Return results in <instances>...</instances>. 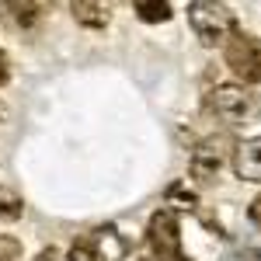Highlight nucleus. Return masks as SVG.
Wrapping results in <instances>:
<instances>
[{
  "label": "nucleus",
  "mask_w": 261,
  "mask_h": 261,
  "mask_svg": "<svg viewBox=\"0 0 261 261\" xmlns=\"http://www.w3.org/2000/svg\"><path fill=\"white\" fill-rule=\"evenodd\" d=\"M140 261H161V258H157V254H153V251H150V254H143Z\"/></svg>",
  "instance_id": "a211bd4d"
},
{
  "label": "nucleus",
  "mask_w": 261,
  "mask_h": 261,
  "mask_svg": "<svg viewBox=\"0 0 261 261\" xmlns=\"http://www.w3.org/2000/svg\"><path fill=\"white\" fill-rule=\"evenodd\" d=\"M178 261H192V258H188V254H181V258H178Z\"/></svg>",
  "instance_id": "6ab92c4d"
},
{
  "label": "nucleus",
  "mask_w": 261,
  "mask_h": 261,
  "mask_svg": "<svg viewBox=\"0 0 261 261\" xmlns=\"http://www.w3.org/2000/svg\"><path fill=\"white\" fill-rule=\"evenodd\" d=\"M223 146H230V143L216 140V136H209V140H202L192 146V157H188V174L199 181V185H209V181L220 174V167L226 157H233V150H223Z\"/></svg>",
  "instance_id": "39448f33"
},
{
  "label": "nucleus",
  "mask_w": 261,
  "mask_h": 261,
  "mask_svg": "<svg viewBox=\"0 0 261 261\" xmlns=\"http://www.w3.org/2000/svg\"><path fill=\"white\" fill-rule=\"evenodd\" d=\"M35 261H60V251H56V247H42Z\"/></svg>",
  "instance_id": "f3484780"
},
{
  "label": "nucleus",
  "mask_w": 261,
  "mask_h": 261,
  "mask_svg": "<svg viewBox=\"0 0 261 261\" xmlns=\"http://www.w3.org/2000/svg\"><path fill=\"white\" fill-rule=\"evenodd\" d=\"M230 167L241 181H251V185H261V136H247L233 146V157H230Z\"/></svg>",
  "instance_id": "0eeeda50"
},
{
  "label": "nucleus",
  "mask_w": 261,
  "mask_h": 261,
  "mask_svg": "<svg viewBox=\"0 0 261 261\" xmlns=\"http://www.w3.org/2000/svg\"><path fill=\"white\" fill-rule=\"evenodd\" d=\"M91 241H94V251H98L101 261H125V254H129V241L122 237L112 223L108 226H98L91 233Z\"/></svg>",
  "instance_id": "1a4fd4ad"
},
{
  "label": "nucleus",
  "mask_w": 261,
  "mask_h": 261,
  "mask_svg": "<svg viewBox=\"0 0 261 261\" xmlns=\"http://www.w3.org/2000/svg\"><path fill=\"white\" fill-rule=\"evenodd\" d=\"M164 205L167 209H174V213H195L199 209V192L188 185V181H174V185H167V192H164Z\"/></svg>",
  "instance_id": "9d476101"
},
{
  "label": "nucleus",
  "mask_w": 261,
  "mask_h": 261,
  "mask_svg": "<svg viewBox=\"0 0 261 261\" xmlns=\"http://www.w3.org/2000/svg\"><path fill=\"white\" fill-rule=\"evenodd\" d=\"M42 14L45 11L35 0H0V21L18 35H32L42 24Z\"/></svg>",
  "instance_id": "423d86ee"
},
{
  "label": "nucleus",
  "mask_w": 261,
  "mask_h": 261,
  "mask_svg": "<svg viewBox=\"0 0 261 261\" xmlns=\"http://www.w3.org/2000/svg\"><path fill=\"white\" fill-rule=\"evenodd\" d=\"M188 28L205 49H223L226 42L241 32L237 14L223 0H188Z\"/></svg>",
  "instance_id": "f257e3e1"
},
{
  "label": "nucleus",
  "mask_w": 261,
  "mask_h": 261,
  "mask_svg": "<svg viewBox=\"0 0 261 261\" xmlns=\"http://www.w3.org/2000/svg\"><path fill=\"white\" fill-rule=\"evenodd\" d=\"M133 11L143 24H167L174 18V7L171 0H133Z\"/></svg>",
  "instance_id": "9b49d317"
},
{
  "label": "nucleus",
  "mask_w": 261,
  "mask_h": 261,
  "mask_svg": "<svg viewBox=\"0 0 261 261\" xmlns=\"http://www.w3.org/2000/svg\"><path fill=\"white\" fill-rule=\"evenodd\" d=\"M24 216V199H21L14 188L0 185V223H14Z\"/></svg>",
  "instance_id": "f8f14e48"
},
{
  "label": "nucleus",
  "mask_w": 261,
  "mask_h": 261,
  "mask_svg": "<svg viewBox=\"0 0 261 261\" xmlns=\"http://www.w3.org/2000/svg\"><path fill=\"white\" fill-rule=\"evenodd\" d=\"M205 108L226 125H241L258 115V98L251 94L247 84H216L205 94Z\"/></svg>",
  "instance_id": "f03ea898"
},
{
  "label": "nucleus",
  "mask_w": 261,
  "mask_h": 261,
  "mask_svg": "<svg viewBox=\"0 0 261 261\" xmlns=\"http://www.w3.org/2000/svg\"><path fill=\"white\" fill-rule=\"evenodd\" d=\"M112 11H115V0H70L73 21L84 24L87 32H105L112 24Z\"/></svg>",
  "instance_id": "6e6552de"
},
{
  "label": "nucleus",
  "mask_w": 261,
  "mask_h": 261,
  "mask_svg": "<svg viewBox=\"0 0 261 261\" xmlns=\"http://www.w3.org/2000/svg\"><path fill=\"white\" fill-rule=\"evenodd\" d=\"M0 261H24V244L14 233H0Z\"/></svg>",
  "instance_id": "ddd939ff"
},
{
  "label": "nucleus",
  "mask_w": 261,
  "mask_h": 261,
  "mask_svg": "<svg viewBox=\"0 0 261 261\" xmlns=\"http://www.w3.org/2000/svg\"><path fill=\"white\" fill-rule=\"evenodd\" d=\"M223 63L237 77V84L258 87L261 84V35L237 32L233 39L223 45Z\"/></svg>",
  "instance_id": "7ed1b4c3"
},
{
  "label": "nucleus",
  "mask_w": 261,
  "mask_h": 261,
  "mask_svg": "<svg viewBox=\"0 0 261 261\" xmlns=\"http://www.w3.org/2000/svg\"><path fill=\"white\" fill-rule=\"evenodd\" d=\"M247 220H251V223H254V226L261 230V192L254 195V199H251V205H247Z\"/></svg>",
  "instance_id": "2eb2a0df"
},
{
  "label": "nucleus",
  "mask_w": 261,
  "mask_h": 261,
  "mask_svg": "<svg viewBox=\"0 0 261 261\" xmlns=\"http://www.w3.org/2000/svg\"><path fill=\"white\" fill-rule=\"evenodd\" d=\"M66 261H101V258H98V251H94V241H91V237H84V241L70 244Z\"/></svg>",
  "instance_id": "4468645a"
},
{
  "label": "nucleus",
  "mask_w": 261,
  "mask_h": 261,
  "mask_svg": "<svg viewBox=\"0 0 261 261\" xmlns=\"http://www.w3.org/2000/svg\"><path fill=\"white\" fill-rule=\"evenodd\" d=\"M11 73H14V70H11V60H7V53L0 49V87L11 84Z\"/></svg>",
  "instance_id": "dca6fc26"
},
{
  "label": "nucleus",
  "mask_w": 261,
  "mask_h": 261,
  "mask_svg": "<svg viewBox=\"0 0 261 261\" xmlns=\"http://www.w3.org/2000/svg\"><path fill=\"white\" fill-rule=\"evenodd\" d=\"M146 244L150 251L157 254L161 261H178L185 251H181V223H178V213L161 205L150 223H146Z\"/></svg>",
  "instance_id": "20e7f679"
}]
</instances>
